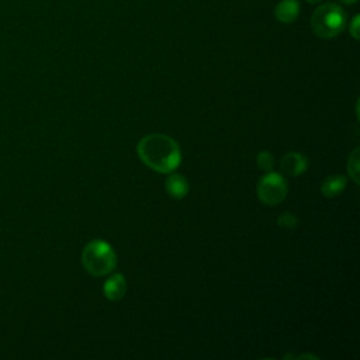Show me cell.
I'll list each match as a JSON object with an SVG mask.
<instances>
[{"instance_id": "1", "label": "cell", "mask_w": 360, "mask_h": 360, "mask_svg": "<svg viewBox=\"0 0 360 360\" xmlns=\"http://www.w3.org/2000/svg\"><path fill=\"white\" fill-rule=\"evenodd\" d=\"M141 160L159 173L173 172L181 162V152L177 142L165 134H149L136 146Z\"/></svg>"}, {"instance_id": "2", "label": "cell", "mask_w": 360, "mask_h": 360, "mask_svg": "<svg viewBox=\"0 0 360 360\" xmlns=\"http://www.w3.org/2000/svg\"><path fill=\"white\" fill-rule=\"evenodd\" d=\"M346 25L343 8L335 3L318 6L311 15V27L316 37L328 39L339 35Z\"/></svg>"}, {"instance_id": "3", "label": "cell", "mask_w": 360, "mask_h": 360, "mask_svg": "<svg viewBox=\"0 0 360 360\" xmlns=\"http://www.w3.org/2000/svg\"><path fill=\"white\" fill-rule=\"evenodd\" d=\"M82 263L91 276H105L115 269L117 256L107 242L94 239L84 246Z\"/></svg>"}, {"instance_id": "4", "label": "cell", "mask_w": 360, "mask_h": 360, "mask_svg": "<svg viewBox=\"0 0 360 360\" xmlns=\"http://www.w3.org/2000/svg\"><path fill=\"white\" fill-rule=\"evenodd\" d=\"M288 191V186L285 179L276 172H269L264 174L256 187V193L259 200L266 205H277L281 202Z\"/></svg>"}, {"instance_id": "5", "label": "cell", "mask_w": 360, "mask_h": 360, "mask_svg": "<svg viewBox=\"0 0 360 360\" xmlns=\"http://www.w3.org/2000/svg\"><path fill=\"white\" fill-rule=\"evenodd\" d=\"M308 167V160L298 152H288L280 162V169L287 176H300Z\"/></svg>"}, {"instance_id": "6", "label": "cell", "mask_w": 360, "mask_h": 360, "mask_svg": "<svg viewBox=\"0 0 360 360\" xmlns=\"http://www.w3.org/2000/svg\"><path fill=\"white\" fill-rule=\"evenodd\" d=\"M103 291L104 295L110 300V301H118L125 295L127 291V283H125V277L120 273L112 274L103 285Z\"/></svg>"}, {"instance_id": "7", "label": "cell", "mask_w": 360, "mask_h": 360, "mask_svg": "<svg viewBox=\"0 0 360 360\" xmlns=\"http://www.w3.org/2000/svg\"><path fill=\"white\" fill-rule=\"evenodd\" d=\"M300 14V4L297 0H281L274 8V15L280 22L288 24L297 20Z\"/></svg>"}, {"instance_id": "8", "label": "cell", "mask_w": 360, "mask_h": 360, "mask_svg": "<svg viewBox=\"0 0 360 360\" xmlns=\"http://www.w3.org/2000/svg\"><path fill=\"white\" fill-rule=\"evenodd\" d=\"M166 191L170 197L180 200L188 193V183L181 174H170L165 183Z\"/></svg>"}, {"instance_id": "9", "label": "cell", "mask_w": 360, "mask_h": 360, "mask_svg": "<svg viewBox=\"0 0 360 360\" xmlns=\"http://www.w3.org/2000/svg\"><path fill=\"white\" fill-rule=\"evenodd\" d=\"M346 177L340 176V174H332L329 177H326L322 184H321V191L325 197L328 198H333L336 195H339L345 187H346Z\"/></svg>"}, {"instance_id": "10", "label": "cell", "mask_w": 360, "mask_h": 360, "mask_svg": "<svg viewBox=\"0 0 360 360\" xmlns=\"http://www.w3.org/2000/svg\"><path fill=\"white\" fill-rule=\"evenodd\" d=\"M359 148H356L347 160V172L354 183H359Z\"/></svg>"}, {"instance_id": "11", "label": "cell", "mask_w": 360, "mask_h": 360, "mask_svg": "<svg viewBox=\"0 0 360 360\" xmlns=\"http://www.w3.org/2000/svg\"><path fill=\"white\" fill-rule=\"evenodd\" d=\"M277 225L283 229H295L298 225V218L291 212H283L277 218Z\"/></svg>"}, {"instance_id": "12", "label": "cell", "mask_w": 360, "mask_h": 360, "mask_svg": "<svg viewBox=\"0 0 360 360\" xmlns=\"http://www.w3.org/2000/svg\"><path fill=\"white\" fill-rule=\"evenodd\" d=\"M256 163H257V166H259L262 170L270 172V170L273 169V165H274V158H273V155H271L270 152L263 150V152H260V153L257 155Z\"/></svg>"}, {"instance_id": "13", "label": "cell", "mask_w": 360, "mask_h": 360, "mask_svg": "<svg viewBox=\"0 0 360 360\" xmlns=\"http://www.w3.org/2000/svg\"><path fill=\"white\" fill-rule=\"evenodd\" d=\"M349 31L354 39L360 38V15L353 17V20L350 21V25H349Z\"/></svg>"}, {"instance_id": "14", "label": "cell", "mask_w": 360, "mask_h": 360, "mask_svg": "<svg viewBox=\"0 0 360 360\" xmlns=\"http://www.w3.org/2000/svg\"><path fill=\"white\" fill-rule=\"evenodd\" d=\"M339 1H342L343 4H353V3H356L357 0H339Z\"/></svg>"}, {"instance_id": "15", "label": "cell", "mask_w": 360, "mask_h": 360, "mask_svg": "<svg viewBox=\"0 0 360 360\" xmlns=\"http://www.w3.org/2000/svg\"><path fill=\"white\" fill-rule=\"evenodd\" d=\"M308 3H311V4H315V3H319L321 0H307Z\"/></svg>"}]
</instances>
